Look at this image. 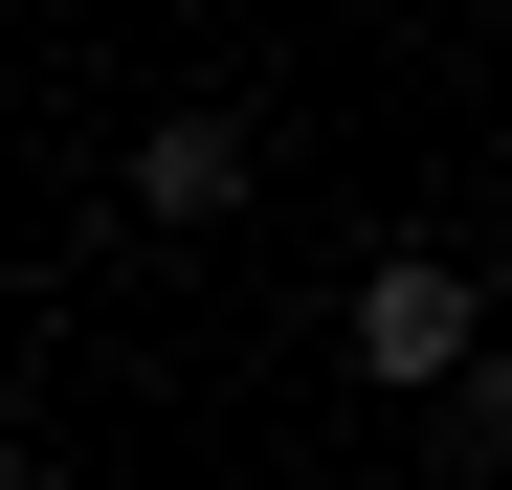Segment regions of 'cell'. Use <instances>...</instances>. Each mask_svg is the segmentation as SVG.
<instances>
[{
  "mask_svg": "<svg viewBox=\"0 0 512 490\" xmlns=\"http://www.w3.org/2000/svg\"><path fill=\"white\" fill-rule=\"evenodd\" d=\"M490 335V290L446 268V245H379V268H357V379H446Z\"/></svg>",
  "mask_w": 512,
  "mask_h": 490,
  "instance_id": "cell-1",
  "label": "cell"
},
{
  "mask_svg": "<svg viewBox=\"0 0 512 490\" xmlns=\"http://www.w3.org/2000/svg\"><path fill=\"white\" fill-rule=\"evenodd\" d=\"M134 223H245V134L223 112H156L134 134Z\"/></svg>",
  "mask_w": 512,
  "mask_h": 490,
  "instance_id": "cell-2",
  "label": "cell"
},
{
  "mask_svg": "<svg viewBox=\"0 0 512 490\" xmlns=\"http://www.w3.org/2000/svg\"><path fill=\"white\" fill-rule=\"evenodd\" d=\"M423 401H446V446H468V468H512V379H468V357H446Z\"/></svg>",
  "mask_w": 512,
  "mask_h": 490,
  "instance_id": "cell-3",
  "label": "cell"
}]
</instances>
